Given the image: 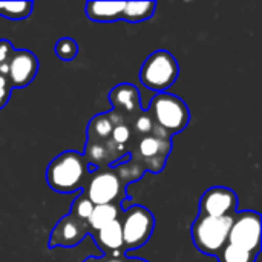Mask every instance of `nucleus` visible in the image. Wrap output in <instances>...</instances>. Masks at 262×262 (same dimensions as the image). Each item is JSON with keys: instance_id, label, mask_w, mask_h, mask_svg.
Masks as SVG:
<instances>
[{"instance_id": "20", "label": "nucleus", "mask_w": 262, "mask_h": 262, "mask_svg": "<svg viewBox=\"0 0 262 262\" xmlns=\"http://www.w3.org/2000/svg\"><path fill=\"white\" fill-rule=\"evenodd\" d=\"M112 169L115 170V173L120 178L123 186H126V184H129V183H132L135 180H140L144 175V172H146L144 167L141 166V163L137 158H134V157H132V160L129 163L118 164V166H115Z\"/></svg>"}, {"instance_id": "17", "label": "nucleus", "mask_w": 262, "mask_h": 262, "mask_svg": "<svg viewBox=\"0 0 262 262\" xmlns=\"http://www.w3.org/2000/svg\"><path fill=\"white\" fill-rule=\"evenodd\" d=\"M155 8L157 2H124L121 18L130 23L144 21L155 14Z\"/></svg>"}, {"instance_id": "3", "label": "nucleus", "mask_w": 262, "mask_h": 262, "mask_svg": "<svg viewBox=\"0 0 262 262\" xmlns=\"http://www.w3.org/2000/svg\"><path fill=\"white\" fill-rule=\"evenodd\" d=\"M232 223H233V215L213 218L198 213L192 226V239L195 247L204 255L216 256L227 244Z\"/></svg>"}, {"instance_id": "23", "label": "nucleus", "mask_w": 262, "mask_h": 262, "mask_svg": "<svg viewBox=\"0 0 262 262\" xmlns=\"http://www.w3.org/2000/svg\"><path fill=\"white\" fill-rule=\"evenodd\" d=\"M54 51H55V55L61 61H71L78 54V43L74 38H71V37H61L55 43Z\"/></svg>"}, {"instance_id": "19", "label": "nucleus", "mask_w": 262, "mask_h": 262, "mask_svg": "<svg viewBox=\"0 0 262 262\" xmlns=\"http://www.w3.org/2000/svg\"><path fill=\"white\" fill-rule=\"evenodd\" d=\"M34 3L32 2H0V15L11 20H21L32 14Z\"/></svg>"}, {"instance_id": "6", "label": "nucleus", "mask_w": 262, "mask_h": 262, "mask_svg": "<svg viewBox=\"0 0 262 262\" xmlns=\"http://www.w3.org/2000/svg\"><path fill=\"white\" fill-rule=\"evenodd\" d=\"M83 190L94 206L120 204L124 198V186L112 167H100L89 173Z\"/></svg>"}, {"instance_id": "5", "label": "nucleus", "mask_w": 262, "mask_h": 262, "mask_svg": "<svg viewBox=\"0 0 262 262\" xmlns=\"http://www.w3.org/2000/svg\"><path fill=\"white\" fill-rule=\"evenodd\" d=\"M124 252L141 249L150 239L155 229V216L144 206H132L120 220Z\"/></svg>"}, {"instance_id": "25", "label": "nucleus", "mask_w": 262, "mask_h": 262, "mask_svg": "<svg viewBox=\"0 0 262 262\" xmlns=\"http://www.w3.org/2000/svg\"><path fill=\"white\" fill-rule=\"evenodd\" d=\"M111 140L120 147H124L127 143H130L132 141V130L129 127V124H126V123L115 124L112 129V134H111Z\"/></svg>"}, {"instance_id": "4", "label": "nucleus", "mask_w": 262, "mask_h": 262, "mask_svg": "<svg viewBox=\"0 0 262 262\" xmlns=\"http://www.w3.org/2000/svg\"><path fill=\"white\" fill-rule=\"evenodd\" d=\"M180 66L177 58L166 49L152 52L140 69V80L143 86L157 94L166 92L178 78Z\"/></svg>"}, {"instance_id": "18", "label": "nucleus", "mask_w": 262, "mask_h": 262, "mask_svg": "<svg viewBox=\"0 0 262 262\" xmlns=\"http://www.w3.org/2000/svg\"><path fill=\"white\" fill-rule=\"evenodd\" d=\"M114 129V123L109 114L95 115L88 126V140L95 141H107L111 140V134Z\"/></svg>"}, {"instance_id": "1", "label": "nucleus", "mask_w": 262, "mask_h": 262, "mask_svg": "<svg viewBox=\"0 0 262 262\" xmlns=\"http://www.w3.org/2000/svg\"><path fill=\"white\" fill-rule=\"evenodd\" d=\"M89 177V164L83 154L66 150L58 154L46 169L48 186L58 193H72L84 187Z\"/></svg>"}, {"instance_id": "24", "label": "nucleus", "mask_w": 262, "mask_h": 262, "mask_svg": "<svg viewBox=\"0 0 262 262\" xmlns=\"http://www.w3.org/2000/svg\"><path fill=\"white\" fill-rule=\"evenodd\" d=\"M92 210H94V204L89 201V198L84 193L77 196L74 200L72 206H71V215L78 218V220H81V221H86V223H88Z\"/></svg>"}, {"instance_id": "7", "label": "nucleus", "mask_w": 262, "mask_h": 262, "mask_svg": "<svg viewBox=\"0 0 262 262\" xmlns=\"http://www.w3.org/2000/svg\"><path fill=\"white\" fill-rule=\"evenodd\" d=\"M261 215L252 210L239 212L233 215V223L229 232L227 244L238 246L258 255L261 250Z\"/></svg>"}, {"instance_id": "14", "label": "nucleus", "mask_w": 262, "mask_h": 262, "mask_svg": "<svg viewBox=\"0 0 262 262\" xmlns=\"http://www.w3.org/2000/svg\"><path fill=\"white\" fill-rule=\"evenodd\" d=\"M97 246L106 256H123L124 255V244H123V233H121V223L120 218L112 221L111 224L104 226L98 232L92 233Z\"/></svg>"}, {"instance_id": "16", "label": "nucleus", "mask_w": 262, "mask_h": 262, "mask_svg": "<svg viewBox=\"0 0 262 262\" xmlns=\"http://www.w3.org/2000/svg\"><path fill=\"white\" fill-rule=\"evenodd\" d=\"M121 215L120 204H101V206H94V210L88 220V226L91 229V235L94 232H98L104 226L111 224L112 221L118 220Z\"/></svg>"}, {"instance_id": "26", "label": "nucleus", "mask_w": 262, "mask_h": 262, "mask_svg": "<svg viewBox=\"0 0 262 262\" xmlns=\"http://www.w3.org/2000/svg\"><path fill=\"white\" fill-rule=\"evenodd\" d=\"M11 91H12V88L9 84L8 77L6 75H0V109L8 103Z\"/></svg>"}, {"instance_id": "11", "label": "nucleus", "mask_w": 262, "mask_h": 262, "mask_svg": "<svg viewBox=\"0 0 262 262\" xmlns=\"http://www.w3.org/2000/svg\"><path fill=\"white\" fill-rule=\"evenodd\" d=\"M38 72V60L28 49H17L8 61V80L11 88H26Z\"/></svg>"}, {"instance_id": "28", "label": "nucleus", "mask_w": 262, "mask_h": 262, "mask_svg": "<svg viewBox=\"0 0 262 262\" xmlns=\"http://www.w3.org/2000/svg\"><path fill=\"white\" fill-rule=\"evenodd\" d=\"M83 262H124V256H101V258H86Z\"/></svg>"}, {"instance_id": "10", "label": "nucleus", "mask_w": 262, "mask_h": 262, "mask_svg": "<svg viewBox=\"0 0 262 262\" xmlns=\"http://www.w3.org/2000/svg\"><path fill=\"white\" fill-rule=\"evenodd\" d=\"M91 233V229L86 221H81L71 213L63 216L57 226L51 232L49 238V249L55 247H75L78 246L88 235Z\"/></svg>"}, {"instance_id": "12", "label": "nucleus", "mask_w": 262, "mask_h": 262, "mask_svg": "<svg viewBox=\"0 0 262 262\" xmlns=\"http://www.w3.org/2000/svg\"><path fill=\"white\" fill-rule=\"evenodd\" d=\"M109 101L112 104V112L121 117L126 124H130L134 118L143 111L140 92L137 86L130 83H121L111 89Z\"/></svg>"}, {"instance_id": "27", "label": "nucleus", "mask_w": 262, "mask_h": 262, "mask_svg": "<svg viewBox=\"0 0 262 262\" xmlns=\"http://www.w3.org/2000/svg\"><path fill=\"white\" fill-rule=\"evenodd\" d=\"M14 52V46L8 40H0V64L8 63Z\"/></svg>"}, {"instance_id": "9", "label": "nucleus", "mask_w": 262, "mask_h": 262, "mask_svg": "<svg viewBox=\"0 0 262 262\" xmlns=\"http://www.w3.org/2000/svg\"><path fill=\"white\" fill-rule=\"evenodd\" d=\"M238 210L236 193L223 186H213L207 189L200 200V215L223 218L232 216Z\"/></svg>"}, {"instance_id": "22", "label": "nucleus", "mask_w": 262, "mask_h": 262, "mask_svg": "<svg viewBox=\"0 0 262 262\" xmlns=\"http://www.w3.org/2000/svg\"><path fill=\"white\" fill-rule=\"evenodd\" d=\"M154 126H155V123L150 118V115L146 111H141L134 118V121L129 124V127L132 130V140H140L146 135H150L154 130Z\"/></svg>"}, {"instance_id": "8", "label": "nucleus", "mask_w": 262, "mask_h": 262, "mask_svg": "<svg viewBox=\"0 0 262 262\" xmlns=\"http://www.w3.org/2000/svg\"><path fill=\"white\" fill-rule=\"evenodd\" d=\"M135 147L132 157L137 158L146 172L160 173L166 166V161L172 150V140L158 138L155 135H146L135 140Z\"/></svg>"}, {"instance_id": "13", "label": "nucleus", "mask_w": 262, "mask_h": 262, "mask_svg": "<svg viewBox=\"0 0 262 262\" xmlns=\"http://www.w3.org/2000/svg\"><path fill=\"white\" fill-rule=\"evenodd\" d=\"M126 154H127V149L117 146L112 140H107V141L88 140L83 157L88 161V164L92 163L94 166L100 169V167H109L112 161L121 158Z\"/></svg>"}, {"instance_id": "29", "label": "nucleus", "mask_w": 262, "mask_h": 262, "mask_svg": "<svg viewBox=\"0 0 262 262\" xmlns=\"http://www.w3.org/2000/svg\"><path fill=\"white\" fill-rule=\"evenodd\" d=\"M124 262H147L146 259L141 258H124Z\"/></svg>"}, {"instance_id": "2", "label": "nucleus", "mask_w": 262, "mask_h": 262, "mask_svg": "<svg viewBox=\"0 0 262 262\" xmlns=\"http://www.w3.org/2000/svg\"><path fill=\"white\" fill-rule=\"evenodd\" d=\"M146 112L150 115L154 123L169 135L183 132L190 121V111L187 104L178 95L169 92L157 94Z\"/></svg>"}, {"instance_id": "15", "label": "nucleus", "mask_w": 262, "mask_h": 262, "mask_svg": "<svg viewBox=\"0 0 262 262\" xmlns=\"http://www.w3.org/2000/svg\"><path fill=\"white\" fill-rule=\"evenodd\" d=\"M124 2H88L86 15L94 21H115L123 15Z\"/></svg>"}, {"instance_id": "21", "label": "nucleus", "mask_w": 262, "mask_h": 262, "mask_svg": "<svg viewBox=\"0 0 262 262\" xmlns=\"http://www.w3.org/2000/svg\"><path fill=\"white\" fill-rule=\"evenodd\" d=\"M220 262H255L256 253H252L246 249H241L233 244H226L223 250L216 255Z\"/></svg>"}]
</instances>
